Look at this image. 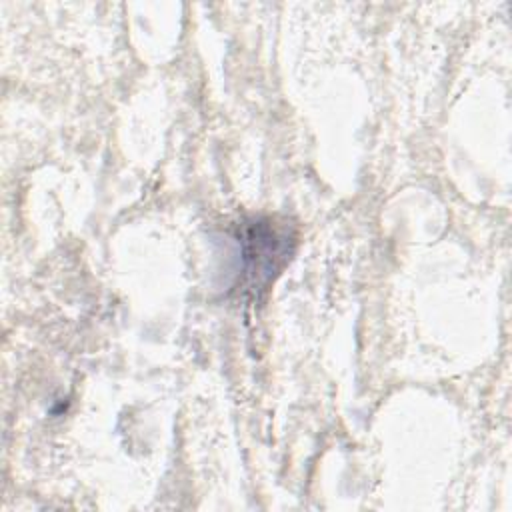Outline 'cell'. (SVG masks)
I'll return each mask as SVG.
<instances>
[{"label": "cell", "mask_w": 512, "mask_h": 512, "mask_svg": "<svg viewBox=\"0 0 512 512\" xmlns=\"http://www.w3.org/2000/svg\"><path fill=\"white\" fill-rule=\"evenodd\" d=\"M236 242L240 246L242 284L248 294L258 296L290 260L296 232L288 222L254 216L238 226Z\"/></svg>", "instance_id": "1"}]
</instances>
